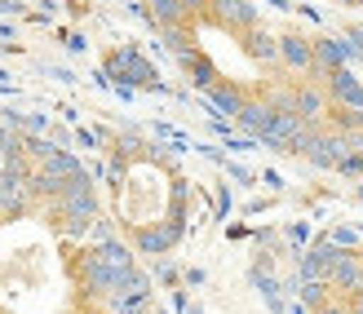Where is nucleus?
<instances>
[{"label":"nucleus","instance_id":"obj_1","mask_svg":"<svg viewBox=\"0 0 363 314\" xmlns=\"http://www.w3.org/2000/svg\"><path fill=\"white\" fill-rule=\"evenodd\" d=\"M177 67L266 146L363 177V84L341 49L257 0H147Z\"/></svg>","mask_w":363,"mask_h":314},{"label":"nucleus","instance_id":"obj_2","mask_svg":"<svg viewBox=\"0 0 363 314\" xmlns=\"http://www.w3.org/2000/svg\"><path fill=\"white\" fill-rule=\"evenodd\" d=\"M0 314H151V284L94 177L35 138L0 151Z\"/></svg>","mask_w":363,"mask_h":314},{"label":"nucleus","instance_id":"obj_3","mask_svg":"<svg viewBox=\"0 0 363 314\" xmlns=\"http://www.w3.org/2000/svg\"><path fill=\"white\" fill-rule=\"evenodd\" d=\"M111 213L116 230L133 252H164L186 230V177L160 146H120L111 151Z\"/></svg>","mask_w":363,"mask_h":314},{"label":"nucleus","instance_id":"obj_4","mask_svg":"<svg viewBox=\"0 0 363 314\" xmlns=\"http://www.w3.org/2000/svg\"><path fill=\"white\" fill-rule=\"evenodd\" d=\"M306 314H363V226L319 239L301 270Z\"/></svg>","mask_w":363,"mask_h":314},{"label":"nucleus","instance_id":"obj_5","mask_svg":"<svg viewBox=\"0 0 363 314\" xmlns=\"http://www.w3.org/2000/svg\"><path fill=\"white\" fill-rule=\"evenodd\" d=\"M333 5H350V9H363V0H333Z\"/></svg>","mask_w":363,"mask_h":314}]
</instances>
